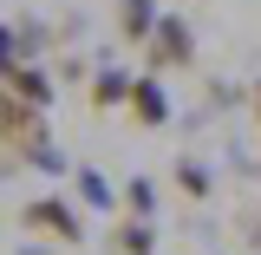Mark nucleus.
<instances>
[{
  "instance_id": "obj_1",
  "label": "nucleus",
  "mask_w": 261,
  "mask_h": 255,
  "mask_svg": "<svg viewBox=\"0 0 261 255\" xmlns=\"http://www.w3.org/2000/svg\"><path fill=\"white\" fill-rule=\"evenodd\" d=\"M20 223L39 229V236H59V242H79V236H85L79 210H72V203H59V196H39V203H27V210H20Z\"/></svg>"
},
{
  "instance_id": "obj_2",
  "label": "nucleus",
  "mask_w": 261,
  "mask_h": 255,
  "mask_svg": "<svg viewBox=\"0 0 261 255\" xmlns=\"http://www.w3.org/2000/svg\"><path fill=\"white\" fill-rule=\"evenodd\" d=\"M190 53H196V39H190V27H183V13H163L157 39L144 46V59H150V72H170V65H190Z\"/></svg>"
},
{
  "instance_id": "obj_3",
  "label": "nucleus",
  "mask_w": 261,
  "mask_h": 255,
  "mask_svg": "<svg viewBox=\"0 0 261 255\" xmlns=\"http://www.w3.org/2000/svg\"><path fill=\"white\" fill-rule=\"evenodd\" d=\"M130 118H137L144 131H157L163 118H170V98H163L157 72H137V85H130Z\"/></svg>"
},
{
  "instance_id": "obj_4",
  "label": "nucleus",
  "mask_w": 261,
  "mask_h": 255,
  "mask_svg": "<svg viewBox=\"0 0 261 255\" xmlns=\"http://www.w3.org/2000/svg\"><path fill=\"white\" fill-rule=\"evenodd\" d=\"M157 27H163V13L150 7V0H118V33H124L130 46H150Z\"/></svg>"
},
{
  "instance_id": "obj_5",
  "label": "nucleus",
  "mask_w": 261,
  "mask_h": 255,
  "mask_svg": "<svg viewBox=\"0 0 261 255\" xmlns=\"http://www.w3.org/2000/svg\"><path fill=\"white\" fill-rule=\"evenodd\" d=\"M7 92L27 98L33 111H46V105H53V79H46V72H33V65H7Z\"/></svg>"
},
{
  "instance_id": "obj_6",
  "label": "nucleus",
  "mask_w": 261,
  "mask_h": 255,
  "mask_svg": "<svg viewBox=\"0 0 261 255\" xmlns=\"http://www.w3.org/2000/svg\"><path fill=\"white\" fill-rule=\"evenodd\" d=\"M130 85H137L130 72H118V65H105V72L92 79V105H130Z\"/></svg>"
},
{
  "instance_id": "obj_7",
  "label": "nucleus",
  "mask_w": 261,
  "mask_h": 255,
  "mask_svg": "<svg viewBox=\"0 0 261 255\" xmlns=\"http://www.w3.org/2000/svg\"><path fill=\"white\" fill-rule=\"evenodd\" d=\"M118 255H150V223H118Z\"/></svg>"
},
{
  "instance_id": "obj_8",
  "label": "nucleus",
  "mask_w": 261,
  "mask_h": 255,
  "mask_svg": "<svg viewBox=\"0 0 261 255\" xmlns=\"http://www.w3.org/2000/svg\"><path fill=\"white\" fill-rule=\"evenodd\" d=\"M79 196H85L92 210H111V190H105V177H98V170H79Z\"/></svg>"
},
{
  "instance_id": "obj_9",
  "label": "nucleus",
  "mask_w": 261,
  "mask_h": 255,
  "mask_svg": "<svg viewBox=\"0 0 261 255\" xmlns=\"http://www.w3.org/2000/svg\"><path fill=\"white\" fill-rule=\"evenodd\" d=\"M176 183H183V196H209V170L202 164H176Z\"/></svg>"
},
{
  "instance_id": "obj_10",
  "label": "nucleus",
  "mask_w": 261,
  "mask_h": 255,
  "mask_svg": "<svg viewBox=\"0 0 261 255\" xmlns=\"http://www.w3.org/2000/svg\"><path fill=\"white\" fill-rule=\"evenodd\" d=\"M124 203H130V216H137V223H144V216H150V203H157V196H150V183H130V190H124Z\"/></svg>"
},
{
  "instance_id": "obj_11",
  "label": "nucleus",
  "mask_w": 261,
  "mask_h": 255,
  "mask_svg": "<svg viewBox=\"0 0 261 255\" xmlns=\"http://www.w3.org/2000/svg\"><path fill=\"white\" fill-rule=\"evenodd\" d=\"M255 118H261V85H255Z\"/></svg>"
}]
</instances>
